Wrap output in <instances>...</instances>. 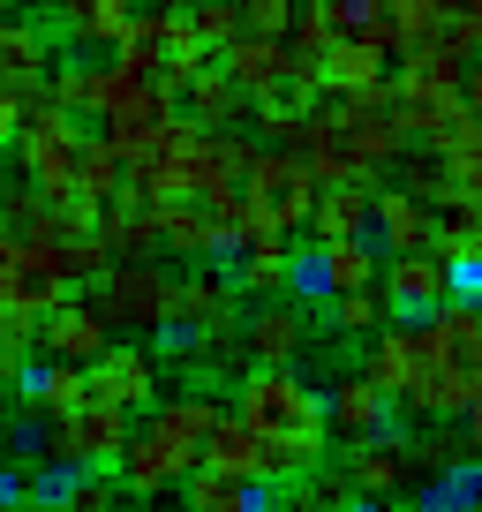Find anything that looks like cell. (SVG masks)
I'll return each instance as SVG.
<instances>
[{
    "instance_id": "obj_31",
    "label": "cell",
    "mask_w": 482,
    "mask_h": 512,
    "mask_svg": "<svg viewBox=\"0 0 482 512\" xmlns=\"http://www.w3.org/2000/svg\"><path fill=\"white\" fill-rule=\"evenodd\" d=\"M129 16H136V0H68L61 8V31H68V46H121V31H129Z\"/></svg>"
},
{
    "instance_id": "obj_46",
    "label": "cell",
    "mask_w": 482,
    "mask_h": 512,
    "mask_svg": "<svg viewBox=\"0 0 482 512\" xmlns=\"http://www.w3.org/2000/svg\"><path fill=\"white\" fill-rule=\"evenodd\" d=\"M16 128H23V98L0 91V151H16Z\"/></svg>"
},
{
    "instance_id": "obj_29",
    "label": "cell",
    "mask_w": 482,
    "mask_h": 512,
    "mask_svg": "<svg viewBox=\"0 0 482 512\" xmlns=\"http://www.w3.org/2000/svg\"><path fill=\"white\" fill-rule=\"evenodd\" d=\"M317 272H324V302L332 294H362L385 272V249L377 241H317Z\"/></svg>"
},
{
    "instance_id": "obj_43",
    "label": "cell",
    "mask_w": 482,
    "mask_h": 512,
    "mask_svg": "<svg viewBox=\"0 0 482 512\" xmlns=\"http://www.w3.org/2000/svg\"><path fill=\"white\" fill-rule=\"evenodd\" d=\"M452 302L482 309V256H467V264H452Z\"/></svg>"
},
{
    "instance_id": "obj_12",
    "label": "cell",
    "mask_w": 482,
    "mask_h": 512,
    "mask_svg": "<svg viewBox=\"0 0 482 512\" xmlns=\"http://www.w3.org/2000/svg\"><path fill=\"white\" fill-rule=\"evenodd\" d=\"M377 294L392 302V317H430V309L452 302V264L437 249H415V256H385L377 272Z\"/></svg>"
},
{
    "instance_id": "obj_45",
    "label": "cell",
    "mask_w": 482,
    "mask_h": 512,
    "mask_svg": "<svg viewBox=\"0 0 482 512\" xmlns=\"http://www.w3.org/2000/svg\"><path fill=\"white\" fill-rule=\"evenodd\" d=\"M16 445H23V430H16V407H8V392H0V467L16 460Z\"/></svg>"
},
{
    "instance_id": "obj_18",
    "label": "cell",
    "mask_w": 482,
    "mask_h": 512,
    "mask_svg": "<svg viewBox=\"0 0 482 512\" xmlns=\"http://www.w3.org/2000/svg\"><path fill=\"white\" fill-rule=\"evenodd\" d=\"M53 76V38L23 16H0V91L8 98H38Z\"/></svg>"
},
{
    "instance_id": "obj_17",
    "label": "cell",
    "mask_w": 482,
    "mask_h": 512,
    "mask_svg": "<svg viewBox=\"0 0 482 512\" xmlns=\"http://www.w3.org/2000/svg\"><path fill=\"white\" fill-rule=\"evenodd\" d=\"M98 241H106L113 264H159L166 241H159V211L144 204V196H113V204H98Z\"/></svg>"
},
{
    "instance_id": "obj_34",
    "label": "cell",
    "mask_w": 482,
    "mask_h": 512,
    "mask_svg": "<svg viewBox=\"0 0 482 512\" xmlns=\"http://www.w3.org/2000/svg\"><path fill=\"white\" fill-rule=\"evenodd\" d=\"M430 249L445 256V264H467V256H482V204H475V196H452V204H437Z\"/></svg>"
},
{
    "instance_id": "obj_32",
    "label": "cell",
    "mask_w": 482,
    "mask_h": 512,
    "mask_svg": "<svg viewBox=\"0 0 482 512\" xmlns=\"http://www.w3.org/2000/svg\"><path fill=\"white\" fill-rule=\"evenodd\" d=\"M257 482L241 475H219V467H196L189 482H181V512H257Z\"/></svg>"
},
{
    "instance_id": "obj_27",
    "label": "cell",
    "mask_w": 482,
    "mask_h": 512,
    "mask_svg": "<svg viewBox=\"0 0 482 512\" xmlns=\"http://www.w3.org/2000/svg\"><path fill=\"white\" fill-rule=\"evenodd\" d=\"M460 16V0H385V16H377V31H385L392 61L415 46H430V38H445V23Z\"/></svg>"
},
{
    "instance_id": "obj_38",
    "label": "cell",
    "mask_w": 482,
    "mask_h": 512,
    "mask_svg": "<svg viewBox=\"0 0 482 512\" xmlns=\"http://www.w3.org/2000/svg\"><path fill=\"white\" fill-rule=\"evenodd\" d=\"M181 23H189V38L196 46H234L241 38V16H234V0H189V8H181Z\"/></svg>"
},
{
    "instance_id": "obj_30",
    "label": "cell",
    "mask_w": 482,
    "mask_h": 512,
    "mask_svg": "<svg viewBox=\"0 0 482 512\" xmlns=\"http://www.w3.org/2000/svg\"><path fill=\"white\" fill-rule=\"evenodd\" d=\"M226 279H234L249 302H279V294H287V279H294V241H264V249H241Z\"/></svg>"
},
{
    "instance_id": "obj_35",
    "label": "cell",
    "mask_w": 482,
    "mask_h": 512,
    "mask_svg": "<svg viewBox=\"0 0 482 512\" xmlns=\"http://www.w3.org/2000/svg\"><path fill=\"white\" fill-rule=\"evenodd\" d=\"M76 189L91 196V204H113V196L129 189V159H121V144H113V136H83V166H76Z\"/></svg>"
},
{
    "instance_id": "obj_9",
    "label": "cell",
    "mask_w": 482,
    "mask_h": 512,
    "mask_svg": "<svg viewBox=\"0 0 482 512\" xmlns=\"http://www.w3.org/2000/svg\"><path fill=\"white\" fill-rule=\"evenodd\" d=\"M219 415H226L219 392L189 384V392H159V407L144 415V430H151V437H159V445L196 475V467H204V437H211V422H219Z\"/></svg>"
},
{
    "instance_id": "obj_2",
    "label": "cell",
    "mask_w": 482,
    "mask_h": 512,
    "mask_svg": "<svg viewBox=\"0 0 482 512\" xmlns=\"http://www.w3.org/2000/svg\"><path fill=\"white\" fill-rule=\"evenodd\" d=\"M16 166H23V189L38 196H68L76 189V166H83V128L61 98H23V128H16Z\"/></svg>"
},
{
    "instance_id": "obj_42",
    "label": "cell",
    "mask_w": 482,
    "mask_h": 512,
    "mask_svg": "<svg viewBox=\"0 0 482 512\" xmlns=\"http://www.w3.org/2000/svg\"><path fill=\"white\" fill-rule=\"evenodd\" d=\"M445 174H452V196H475L482 204V136H467L460 151H445Z\"/></svg>"
},
{
    "instance_id": "obj_8",
    "label": "cell",
    "mask_w": 482,
    "mask_h": 512,
    "mask_svg": "<svg viewBox=\"0 0 482 512\" xmlns=\"http://www.w3.org/2000/svg\"><path fill=\"white\" fill-rule=\"evenodd\" d=\"M437 362V347H430V324L422 317H392V324H377L370 332V354H362V377L385 392V400H400L407 384L422 377V369Z\"/></svg>"
},
{
    "instance_id": "obj_37",
    "label": "cell",
    "mask_w": 482,
    "mask_h": 512,
    "mask_svg": "<svg viewBox=\"0 0 482 512\" xmlns=\"http://www.w3.org/2000/svg\"><path fill=\"white\" fill-rule=\"evenodd\" d=\"M392 189H407L415 196V204H452V174H445V159H437V151H422V144H407L400 151V181H392Z\"/></svg>"
},
{
    "instance_id": "obj_1",
    "label": "cell",
    "mask_w": 482,
    "mask_h": 512,
    "mask_svg": "<svg viewBox=\"0 0 482 512\" xmlns=\"http://www.w3.org/2000/svg\"><path fill=\"white\" fill-rule=\"evenodd\" d=\"M234 415L249 422L257 437H287V445L332 452V430H324V392L302 377V369H249L234 384Z\"/></svg>"
},
{
    "instance_id": "obj_53",
    "label": "cell",
    "mask_w": 482,
    "mask_h": 512,
    "mask_svg": "<svg viewBox=\"0 0 482 512\" xmlns=\"http://www.w3.org/2000/svg\"><path fill=\"white\" fill-rule=\"evenodd\" d=\"M0 16H8V0H0Z\"/></svg>"
},
{
    "instance_id": "obj_3",
    "label": "cell",
    "mask_w": 482,
    "mask_h": 512,
    "mask_svg": "<svg viewBox=\"0 0 482 512\" xmlns=\"http://www.w3.org/2000/svg\"><path fill=\"white\" fill-rule=\"evenodd\" d=\"M241 324V287L226 272H181L174 279V309H166V332H159V354L166 362H189L196 339L211 332H234Z\"/></svg>"
},
{
    "instance_id": "obj_44",
    "label": "cell",
    "mask_w": 482,
    "mask_h": 512,
    "mask_svg": "<svg viewBox=\"0 0 482 512\" xmlns=\"http://www.w3.org/2000/svg\"><path fill=\"white\" fill-rule=\"evenodd\" d=\"M23 369H31V347H23V339H0V392H16Z\"/></svg>"
},
{
    "instance_id": "obj_49",
    "label": "cell",
    "mask_w": 482,
    "mask_h": 512,
    "mask_svg": "<svg viewBox=\"0 0 482 512\" xmlns=\"http://www.w3.org/2000/svg\"><path fill=\"white\" fill-rule=\"evenodd\" d=\"M257 512H309V497H302V490H287V497H257Z\"/></svg>"
},
{
    "instance_id": "obj_40",
    "label": "cell",
    "mask_w": 482,
    "mask_h": 512,
    "mask_svg": "<svg viewBox=\"0 0 482 512\" xmlns=\"http://www.w3.org/2000/svg\"><path fill=\"white\" fill-rule=\"evenodd\" d=\"M324 16V31L332 38H362V31H377V16H385V0H309Z\"/></svg>"
},
{
    "instance_id": "obj_52",
    "label": "cell",
    "mask_w": 482,
    "mask_h": 512,
    "mask_svg": "<svg viewBox=\"0 0 482 512\" xmlns=\"http://www.w3.org/2000/svg\"><path fill=\"white\" fill-rule=\"evenodd\" d=\"M339 512H377V505H370V497H354V505H339Z\"/></svg>"
},
{
    "instance_id": "obj_33",
    "label": "cell",
    "mask_w": 482,
    "mask_h": 512,
    "mask_svg": "<svg viewBox=\"0 0 482 512\" xmlns=\"http://www.w3.org/2000/svg\"><path fill=\"white\" fill-rule=\"evenodd\" d=\"M415 512H482V460H452L422 482Z\"/></svg>"
},
{
    "instance_id": "obj_13",
    "label": "cell",
    "mask_w": 482,
    "mask_h": 512,
    "mask_svg": "<svg viewBox=\"0 0 482 512\" xmlns=\"http://www.w3.org/2000/svg\"><path fill=\"white\" fill-rule=\"evenodd\" d=\"M317 83L324 98H362V91H385L392 83V46L385 31H362V38H332L317 61Z\"/></svg>"
},
{
    "instance_id": "obj_22",
    "label": "cell",
    "mask_w": 482,
    "mask_h": 512,
    "mask_svg": "<svg viewBox=\"0 0 482 512\" xmlns=\"http://www.w3.org/2000/svg\"><path fill=\"white\" fill-rule=\"evenodd\" d=\"M430 347H437V362L452 369V377H467L482 392V309H467V302H445V309H430Z\"/></svg>"
},
{
    "instance_id": "obj_5",
    "label": "cell",
    "mask_w": 482,
    "mask_h": 512,
    "mask_svg": "<svg viewBox=\"0 0 482 512\" xmlns=\"http://www.w3.org/2000/svg\"><path fill=\"white\" fill-rule=\"evenodd\" d=\"M83 294H91V309L113 324V332H166L174 272H166V264H106Z\"/></svg>"
},
{
    "instance_id": "obj_16",
    "label": "cell",
    "mask_w": 482,
    "mask_h": 512,
    "mask_svg": "<svg viewBox=\"0 0 482 512\" xmlns=\"http://www.w3.org/2000/svg\"><path fill=\"white\" fill-rule=\"evenodd\" d=\"M241 347H249V362H257V369H302L309 317L294 302H257L249 317H241Z\"/></svg>"
},
{
    "instance_id": "obj_6",
    "label": "cell",
    "mask_w": 482,
    "mask_h": 512,
    "mask_svg": "<svg viewBox=\"0 0 482 512\" xmlns=\"http://www.w3.org/2000/svg\"><path fill=\"white\" fill-rule=\"evenodd\" d=\"M129 430H136V415H121V407H106V400H83L76 415L46 422V437H38V460H53V467H91V475H113V460H121Z\"/></svg>"
},
{
    "instance_id": "obj_26",
    "label": "cell",
    "mask_w": 482,
    "mask_h": 512,
    "mask_svg": "<svg viewBox=\"0 0 482 512\" xmlns=\"http://www.w3.org/2000/svg\"><path fill=\"white\" fill-rule=\"evenodd\" d=\"M16 400H31L46 422H61V415H76V407L91 400V377H83L76 362H31L16 377Z\"/></svg>"
},
{
    "instance_id": "obj_47",
    "label": "cell",
    "mask_w": 482,
    "mask_h": 512,
    "mask_svg": "<svg viewBox=\"0 0 482 512\" xmlns=\"http://www.w3.org/2000/svg\"><path fill=\"white\" fill-rule=\"evenodd\" d=\"M460 437H467V452H475V460H482V392H475V400H467V415H460Z\"/></svg>"
},
{
    "instance_id": "obj_24",
    "label": "cell",
    "mask_w": 482,
    "mask_h": 512,
    "mask_svg": "<svg viewBox=\"0 0 482 512\" xmlns=\"http://www.w3.org/2000/svg\"><path fill=\"white\" fill-rule=\"evenodd\" d=\"M159 211V241L166 256H189V264H204V256H219V211L204 204V196H166Z\"/></svg>"
},
{
    "instance_id": "obj_54",
    "label": "cell",
    "mask_w": 482,
    "mask_h": 512,
    "mask_svg": "<svg viewBox=\"0 0 482 512\" xmlns=\"http://www.w3.org/2000/svg\"><path fill=\"white\" fill-rule=\"evenodd\" d=\"M8 8H16V0H8Z\"/></svg>"
},
{
    "instance_id": "obj_36",
    "label": "cell",
    "mask_w": 482,
    "mask_h": 512,
    "mask_svg": "<svg viewBox=\"0 0 482 512\" xmlns=\"http://www.w3.org/2000/svg\"><path fill=\"white\" fill-rule=\"evenodd\" d=\"M324 324H332V339H370L377 324H392V302L377 287H362V294H332L324 302Z\"/></svg>"
},
{
    "instance_id": "obj_4",
    "label": "cell",
    "mask_w": 482,
    "mask_h": 512,
    "mask_svg": "<svg viewBox=\"0 0 482 512\" xmlns=\"http://www.w3.org/2000/svg\"><path fill=\"white\" fill-rule=\"evenodd\" d=\"M241 196H249V211H257L272 234H302L309 226V204H317V174L302 166V151H279V144H257V159H249V181H241Z\"/></svg>"
},
{
    "instance_id": "obj_21",
    "label": "cell",
    "mask_w": 482,
    "mask_h": 512,
    "mask_svg": "<svg viewBox=\"0 0 482 512\" xmlns=\"http://www.w3.org/2000/svg\"><path fill=\"white\" fill-rule=\"evenodd\" d=\"M113 482H121V497H166V490H181V482H189V467H181L174 452H166L159 437L136 422L129 445H121V460H113Z\"/></svg>"
},
{
    "instance_id": "obj_51",
    "label": "cell",
    "mask_w": 482,
    "mask_h": 512,
    "mask_svg": "<svg viewBox=\"0 0 482 512\" xmlns=\"http://www.w3.org/2000/svg\"><path fill=\"white\" fill-rule=\"evenodd\" d=\"M460 16H475V23H482V0H460Z\"/></svg>"
},
{
    "instance_id": "obj_23",
    "label": "cell",
    "mask_w": 482,
    "mask_h": 512,
    "mask_svg": "<svg viewBox=\"0 0 482 512\" xmlns=\"http://www.w3.org/2000/svg\"><path fill=\"white\" fill-rule=\"evenodd\" d=\"M174 106H181V121H189V128H241V121H249V98L234 91V76H226L219 61L196 68V76L181 83Z\"/></svg>"
},
{
    "instance_id": "obj_39",
    "label": "cell",
    "mask_w": 482,
    "mask_h": 512,
    "mask_svg": "<svg viewBox=\"0 0 482 512\" xmlns=\"http://www.w3.org/2000/svg\"><path fill=\"white\" fill-rule=\"evenodd\" d=\"M234 16H241V38H287L302 0H234Z\"/></svg>"
},
{
    "instance_id": "obj_11",
    "label": "cell",
    "mask_w": 482,
    "mask_h": 512,
    "mask_svg": "<svg viewBox=\"0 0 482 512\" xmlns=\"http://www.w3.org/2000/svg\"><path fill=\"white\" fill-rule=\"evenodd\" d=\"M83 377H91V400L121 407V415H136V407H159V354L136 347V339H113V347L98 354Z\"/></svg>"
},
{
    "instance_id": "obj_55",
    "label": "cell",
    "mask_w": 482,
    "mask_h": 512,
    "mask_svg": "<svg viewBox=\"0 0 482 512\" xmlns=\"http://www.w3.org/2000/svg\"><path fill=\"white\" fill-rule=\"evenodd\" d=\"M61 8H68V0H61Z\"/></svg>"
},
{
    "instance_id": "obj_48",
    "label": "cell",
    "mask_w": 482,
    "mask_h": 512,
    "mask_svg": "<svg viewBox=\"0 0 482 512\" xmlns=\"http://www.w3.org/2000/svg\"><path fill=\"white\" fill-rule=\"evenodd\" d=\"M460 98H467V113H475V121H482V53H475V61H467V83H460Z\"/></svg>"
},
{
    "instance_id": "obj_41",
    "label": "cell",
    "mask_w": 482,
    "mask_h": 512,
    "mask_svg": "<svg viewBox=\"0 0 482 512\" xmlns=\"http://www.w3.org/2000/svg\"><path fill=\"white\" fill-rule=\"evenodd\" d=\"M452 460H475L467 452V437H460V422H430V437H415V467H452Z\"/></svg>"
},
{
    "instance_id": "obj_20",
    "label": "cell",
    "mask_w": 482,
    "mask_h": 512,
    "mask_svg": "<svg viewBox=\"0 0 482 512\" xmlns=\"http://www.w3.org/2000/svg\"><path fill=\"white\" fill-rule=\"evenodd\" d=\"M370 219H377V181H324L309 204L317 241H370Z\"/></svg>"
},
{
    "instance_id": "obj_7",
    "label": "cell",
    "mask_w": 482,
    "mask_h": 512,
    "mask_svg": "<svg viewBox=\"0 0 482 512\" xmlns=\"http://www.w3.org/2000/svg\"><path fill=\"white\" fill-rule=\"evenodd\" d=\"M257 144L241 128H189L181 144V196H204V204H234L241 181H249Z\"/></svg>"
},
{
    "instance_id": "obj_25",
    "label": "cell",
    "mask_w": 482,
    "mask_h": 512,
    "mask_svg": "<svg viewBox=\"0 0 482 512\" xmlns=\"http://www.w3.org/2000/svg\"><path fill=\"white\" fill-rule=\"evenodd\" d=\"M430 234H437V211H430V204H415L407 189H377L370 241H377L385 256H415V249H430Z\"/></svg>"
},
{
    "instance_id": "obj_14",
    "label": "cell",
    "mask_w": 482,
    "mask_h": 512,
    "mask_svg": "<svg viewBox=\"0 0 482 512\" xmlns=\"http://www.w3.org/2000/svg\"><path fill=\"white\" fill-rule=\"evenodd\" d=\"M347 482H354V497H400L407 482L422 475L415 467V437H392V430H377V437H362V445H347Z\"/></svg>"
},
{
    "instance_id": "obj_15",
    "label": "cell",
    "mask_w": 482,
    "mask_h": 512,
    "mask_svg": "<svg viewBox=\"0 0 482 512\" xmlns=\"http://www.w3.org/2000/svg\"><path fill=\"white\" fill-rule=\"evenodd\" d=\"M38 347H46L53 362H76V369H91L98 354L113 347V324L91 309V294H68L61 309H46V317H38Z\"/></svg>"
},
{
    "instance_id": "obj_50",
    "label": "cell",
    "mask_w": 482,
    "mask_h": 512,
    "mask_svg": "<svg viewBox=\"0 0 482 512\" xmlns=\"http://www.w3.org/2000/svg\"><path fill=\"white\" fill-rule=\"evenodd\" d=\"M8 196H16V181H8V174H0V219H8Z\"/></svg>"
},
{
    "instance_id": "obj_10",
    "label": "cell",
    "mask_w": 482,
    "mask_h": 512,
    "mask_svg": "<svg viewBox=\"0 0 482 512\" xmlns=\"http://www.w3.org/2000/svg\"><path fill=\"white\" fill-rule=\"evenodd\" d=\"M211 61L234 76V91L249 98V113H257V106H287V91H294V53H287V38H234V46H219Z\"/></svg>"
},
{
    "instance_id": "obj_28",
    "label": "cell",
    "mask_w": 482,
    "mask_h": 512,
    "mask_svg": "<svg viewBox=\"0 0 482 512\" xmlns=\"http://www.w3.org/2000/svg\"><path fill=\"white\" fill-rule=\"evenodd\" d=\"M204 467H219V475H241V482H257V490H264V437L249 430L234 407H226V415L211 422V437H204Z\"/></svg>"
},
{
    "instance_id": "obj_19",
    "label": "cell",
    "mask_w": 482,
    "mask_h": 512,
    "mask_svg": "<svg viewBox=\"0 0 482 512\" xmlns=\"http://www.w3.org/2000/svg\"><path fill=\"white\" fill-rule=\"evenodd\" d=\"M324 430L332 437H347V445H362V437H377V430H392V400L377 392L362 369H347V377L324 392Z\"/></svg>"
}]
</instances>
